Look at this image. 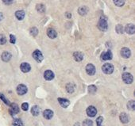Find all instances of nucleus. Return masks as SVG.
I'll list each match as a JSON object with an SVG mask.
<instances>
[{"mask_svg":"<svg viewBox=\"0 0 135 126\" xmlns=\"http://www.w3.org/2000/svg\"><path fill=\"white\" fill-rule=\"evenodd\" d=\"M114 1V3L117 6V7H122L124 4H125V2L126 0H113Z\"/></svg>","mask_w":135,"mask_h":126,"instance_id":"26","label":"nucleus"},{"mask_svg":"<svg viewBox=\"0 0 135 126\" xmlns=\"http://www.w3.org/2000/svg\"><path fill=\"white\" fill-rule=\"evenodd\" d=\"M36 10L40 13H44L45 11V7L43 4H37L36 6Z\"/></svg>","mask_w":135,"mask_h":126,"instance_id":"24","label":"nucleus"},{"mask_svg":"<svg viewBox=\"0 0 135 126\" xmlns=\"http://www.w3.org/2000/svg\"><path fill=\"white\" fill-rule=\"evenodd\" d=\"M11 57H12L11 54L10 52H4L2 54V56H1L2 59H3V61H4V62H8V61H10L11 59Z\"/></svg>","mask_w":135,"mask_h":126,"instance_id":"16","label":"nucleus"},{"mask_svg":"<svg viewBox=\"0 0 135 126\" xmlns=\"http://www.w3.org/2000/svg\"><path fill=\"white\" fill-rule=\"evenodd\" d=\"M86 72L89 75H94L95 74V72H96L95 67L93 64H89L86 66Z\"/></svg>","mask_w":135,"mask_h":126,"instance_id":"8","label":"nucleus"},{"mask_svg":"<svg viewBox=\"0 0 135 126\" xmlns=\"http://www.w3.org/2000/svg\"><path fill=\"white\" fill-rule=\"evenodd\" d=\"M22 109L24 111H27L28 109H29V105H28V103H26V102L22 103Z\"/></svg>","mask_w":135,"mask_h":126,"instance_id":"36","label":"nucleus"},{"mask_svg":"<svg viewBox=\"0 0 135 126\" xmlns=\"http://www.w3.org/2000/svg\"><path fill=\"white\" fill-rule=\"evenodd\" d=\"M30 34L33 37H36L38 34V29L36 27H33L30 29Z\"/></svg>","mask_w":135,"mask_h":126,"instance_id":"29","label":"nucleus"},{"mask_svg":"<svg viewBox=\"0 0 135 126\" xmlns=\"http://www.w3.org/2000/svg\"><path fill=\"white\" fill-rule=\"evenodd\" d=\"M86 112H87L88 116V117H95L97 114V109H96V108L94 107V106H92V105L89 106L87 109V111Z\"/></svg>","mask_w":135,"mask_h":126,"instance_id":"6","label":"nucleus"},{"mask_svg":"<svg viewBox=\"0 0 135 126\" xmlns=\"http://www.w3.org/2000/svg\"><path fill=\"white\" fill-rule=\"evenodd\" d=\"M7 43V38L4 35L0 34V44H5Z\"/></svg>","mask_w":135,"mask_h":126,"instance_id":"33","label":"nucleus"},{"mask_svg":"<svg viewBox=\"0 0 135 126\" xmlns=\"http://www.w3.org/2000/svg\"><path fill=\"white\" fill-rule=\"evenodd\" d=\"M3 2L6 5H11V4L13 3V0H3Z\"/></svg>","mask_w":135,"mask_h":126,"instance_id":"37","label":"nucleus"},{"mask_svg":"<svg viewBox=\"0 0 135 126\" xmlns=\"http://www.w3.org/2000/svg\"><path fill=\"white\" fill-rule=\"evenodd\" d=\"M125 31L128 34H133L134 32H135L134 25H133V24H128V25H126V26L125 28Z\"/></svg>","mask_w":135,"mask_h":126,"instance_id":"14","label":"nucleus"},{"mask_svg":"<svg viewBox=\"0 0 135 126\" xmlns=\"http://www.w3.org/2000/svg\"><path fill=\"white\" fill-rule=\"evenodd\" d=\"M27 87L24 84H19L17 87V92L19 95H24L25 94L27 93Z\"/></svg>","mask_w":135,"mask_h":126,"instance_id":"5","label":"nucleus"},{"mask_svg":"<svg viewBox=\"0 0 135 126\" xmlns=\"http://www.w3.org/2000/svg\"><path fill=\"white\" fill-rule=\"evenodd\" d=\"M96 90H97V88H96L95 86L91 85V86L88 87V91H89V93H91V94H95V93L96 92Z\"/></svg>","mask_w":135,"mask_h":126,"instance_id":"30","label":"nucleus"},{"mask_svg":"<svg viewBox=\"0 0 135 126\" xmlns=\"http://www.w3.org/2000/svg\"><path fill=\"white\" fill-rule=\"evenodd\" d=\"M58 102L60 103V105L63 107V108H67L70 105V102L66 99V98H58Z\"/></svg>","mask_w":135,"mask_h":126,"instance_id":"12","label":"nucleus"},{"mask_svg":"<svg viewBox=\"0 0 135 126\" xmlns=\"http://www.w3.org/2000/svg\"><path fill=\"white\" fill-rule=\"evenodd\" d=\"M4 18V16H3V13H1V12H0V22H1L3 19Z\"/></svg>","mask_w":135,"mask_h":126,"instance_id":"38","label":"nucleus"},{"mask_svg":"<svg viewBox=\"0 0 135 126\" xmlns=\"http://www.w3.org/2000/svg\"><path fill=\"white\" fill-rule=\"evenodd\" d=\"M15 16L18 20H23V18H25V11H18L15 13Z\"/></svg>","mask_w":135,"mask_h":126,"instance_id":"20","label":"nucleus"},{"mask_svg":"<svg viewBox=\"0 0 135 126\" xmlns=\"http://www.w3.org/2000/svg\"><path fill=\"white\" fill-rule=\"evenodd\" d=\"M78 12L80 15L84 16V15H86L88 12V8L87 7H81L79 8L78 10Z\"/></svg>","mask_w":135,"mask_h":126,"instance_id":"22","label":"nucleus"},{"mask_svg":"<svg viewBox=\"0 0 135 126\" xmlns=\"http://www.w3.org/2000/svg\"><path fill=\"white\" fill-rule=\"evenodd\" d=\"M130 55H131V52H130V50L128 48L124 47V48H122L121 49V56L123 58L127 59V58H129L130 56Z\"/></svg>","mask_w":135,"mask_h":126,"instance_id":"9","label":"nucleus"},{"mask_svg":"<svg viewBox=\"0 0 135 126\" xmlns=\"http://www.w3.org/2000/svg\"><path fill=\"white\" fill-rule=\"evenodd\" d=\"M119 119H120L121 122L123 124H126L129 121V117L126 113H122L119 116Z\"/></svg>","mask_w":135,"mask_h":126,"instance_id":"15","label":"nucleus"},{"mask_svg":"<svg viewBox=\"0 0 135 126\" xmlns=\"http://www.w3.org/2000/svg\"><path fill=\"white\" fill-rule=\"evenodd\" d=\"M47 35H48V37H49V38H51V39H54V38H56V36H57V33H56V30L55 29H49L48 30H47Z\"/></svg>","mask_w":135,"mask_h":126,"instance_id":"17","label":"nucleus"},{"mask_svg":"<svg viewBox=\"0 0 135 126\" xmlns=\"http://www.w3.org/2000/svg\"><path fill=\"white\" fill-rule=\"evenodd\" d=\"M54 76H55V75H54V73H53L52 71H50V70H47V71H45V73H44V78H45L46 80H48V81H50V80L53 79Z\"/></svg>","mask_w":135,"mask_h":126,"instance_id":"11","label":"nucleus"},{"mask_svg":"<svg viewBox=\"0 0 135 126\" xmlns=\"http://www.w3.org/2000/svg\"><path fill=\"white\" fill-rule=\"evenodd\" d=\"M0 99H1L2 101H3L4 102V103L5 104H7V105H11V103H10V102L6 98V97L3 94H1V93H0Z\"/></svg>","mask_w":135,"mask_h":126,"instance_id":"32","label":"nucleus"},{"mask_svg":"<svg viewBox=\"0 0 135 126\" xmlns=\"http://www.w3.org/2000/svg\"><path fill=\"white\" fill-rule=\"evenodd\" d=\"M20 68H21L22 72L27 73V72H29L30 71L31 67H30V65L28 64V63H22V64H21V66H20Z\"/></svg>","mask_w":135,"mask_h":126,"instance_id":"13","label":"nucleus"},{"mask_svg":"<svg viewBox=\"0 0 135 126\" xmlns=\"http://www.w3.org/2000/svg\"><path fill=\"white\" fill-rule=\"evenodd\" d=\"M10 41L12 44H15V42H16V37L13 34H11L10 35Z\"/></svg>","mask_w":135,"mask_h":126,"instance_id":"35","label":"nucleus"},{"mask_svg":"<svg viewBox=\"0 0 135 126\" xmlns=\"http://www.w3.org/2000/svg\"><path fill=\"white\" fill-rule=\"evenodd\" d=\"M83 126H93V122L91 120L87 119L83 122Z\"/></svg>","mask_w":135,"mask_h":126,"instance_id":"31","label":"nucleus"},{"mask_svg":"<svg viewBox=\"0 0 135 126\" xmlns=\"http://www.w3.org/2000/svg\"><path fill=\"white\" fill-rule=\"evenodd\" d=\"M115 30H116V32H117L118 33H119V34H122V33H123V32H124V29H123V26H122V25H118V26L115 27Z\"/></svg>","mask_w":135,"mask_h":126,"instance_id":"28","label":"nucleus"},{"mask_svg":"<svg viewBox=\"0 0 135 126\" xmlns=\"http://www.w3.org/2000/svg\"><path fill=\"white\" fill-rule=\"evenodd\" d=\"M31 113L33 116H35V117L38 116L39 113H40V108H39V106H37V105L33 106L32 109H31Z\"/></svg>","mask_w":135,"mask_h":126,"instance_id":"21","label":"nucleus"},{"mask_svg":"<svg viewBox=\"0 0 135 126\" xmlns=\"http://www.w3.org/2000/svg\"><path fill=\"white\" fill-rule=\"evenodd\" d=\"M122 77L123 82H124L125 83H126V84H130V83H132L133 81V75H132L131 74L128 73V72L123 73Z\"/></svg>","mask_w":135,"mask_h":126,"instance_id":"3","label":"nucleus"},{"mask_svg":"<svg viewBox=\"0 0 135 126\" xmlns=\"http://www.w3.org/2000/svg\"><path fill=\"white\" fill-rule=\"evenodd\" d=\"M127 108L131 111L134 110V109H135V102H134V101H129L127 103Z\"/></svg>","mask_w":135,"mask_h":126,"instance_id":"25","label":"nucleus"},{"mask_svg":"<svg viewBox=\"0 0 135 126\" xmlns=\"http://www.w3.org/2000/svg\"><path fill=\"white\" fill-rule=\"evenodd\" d=\"M66 16H67L68 18H70L72 17V14L70 13H66Z\"/></svg>","mask_w":135,"mask_h":126,"instance_id":"39","label":"nucleus"},{"mask_svg":"<svg viewBox=\"0 0 135 126\" xmlns=\"http://www.w3.org/2000/svg\"><path fill=\"white\" fill-rule=\"evenodd\" d=\"M66 90L69 93H73L75 90V86L73 83H68L66 86Z\"/></svg>","mask_w":135,"mask_h":126,"instance_id":"23","label":"nucleus"},{"mask_svg":"<svg viewBox=\"0 0 135 126\" xmlns=\"http://www.w3.org/2000/svg\"><path fill=\"white\" fill-rule=\"evenodd\" d=\"M73 57H74V59H75L76 61L80 62L84 59V55L80 52H76L73 53Z\"/></svg>","mask_w":135,"mask_h":126,"instance_id":"19","label":"nucleus"},{"mask_svg":"<svg viewBox=\"0 0 135 126\" xmlns=\"http://www.w3.org/2000/svg\"><path fill=\"white\" fill-rule=\"evenodd\" d=\"M11 105V109H10V113L12 116H14L15 114H17L19 112V107L17 104L15 103H12L10 105Z\"/></svg>","mask_w":135,"mask_h":126,"instance_id":"10","label":"nucleus"},{"mask_svg":"<svg viewBox=\"0 0 135 126\" xmlns=\"http://www.w3.org/2000/svg\"><path fill=\"white\" fill-rule=\"evenodd\" d=\"M43 116H44V117L45 119L49 120L53 117V112L52 110H50V109H45L43 112Z\"/></svg>","mask_w":135,"mask_h":126,"instance_id":"18","label":"nucleus"},{"mask_svg":"<svg viewBox=\"0 0 135 126\" xmlns=\"http://www.w3.org/2000/svg\"><path fill=\"white\" fill-rule=\"evenodd\" d=\"M114 66L111 64H109V63H107V64H103V67H102V71L107 74V75H110V74H112L113 72H114Z\"/></svg>","mask_w":135,"mask_h":126,"instance_id":"2","label":"nucleus"},{"mask_svg":"<svg viewBox=\"0 0 135 126\" xmlns=\"http://www.w3.org/2000/svg\"><path fill=\"white\" fill-rule=\"evenodd\" d=\"M103 121V117H99L96 119V124H97V126H102Z\"/></svg>","mask_w":135,"mask_h":126,"instance_id":"34","label":"nucleus"},{"mask_svg":"<svg viewBox=\"0 0 135 126\" xmlns=\"http://www.w3.org/2000/svg\"><path fill=\"white\" fill-rule=\"evenodd\" d=\"M33 59L37 61V62H38V63H41L42 60H43V55H42V53H41V51H39V50H35L33 52Z\"/></svg>","mask_w":135,"mask_h":126,"instance_id":"4","label":"nucleus"},{"mask_svg":"<svg viewBox=\"0 0 135 126\" xmlns=\"http://www.w3.org/2000/svg\"><path fill=\"white\" fill-rule=\"evenodd\" d=\"M112 57H113V55H112V52H111L110 50L104 52L101 55V59L103 60H110V59H112Z\"/></svg>","mask_w":135,"mask_h":126,"instance_id":"7","label":"nucleus"},{"mask_svg":"<svg viewBox=\"0 0 135 126\" xmlns=\"http://www.w3.org/2000/svg\"><path fill=\"white\" fill-rule=\"evenodd\" d=\"M98 27L101 31H107L108 29V24H107V18L104 17H102L98 23Z\"/></svg>","mask_w":135,"mask_h":126,"instance_id":"1","label":"nucleus"},{"mask_svg":"<svg viewBox=\"0 0 135 126\" xmlns=\"http://www.w3.org/2000/svg\"><path fill=\"white\" fill-rule=\"evenodd\" d=\"M13 125L14 126H24L23 122L20 119H15L13 121Z\"/></svg>","mask_w":135,"mask_h":126,"instance_id":"27","label":"nucleus"}]
</instances>
